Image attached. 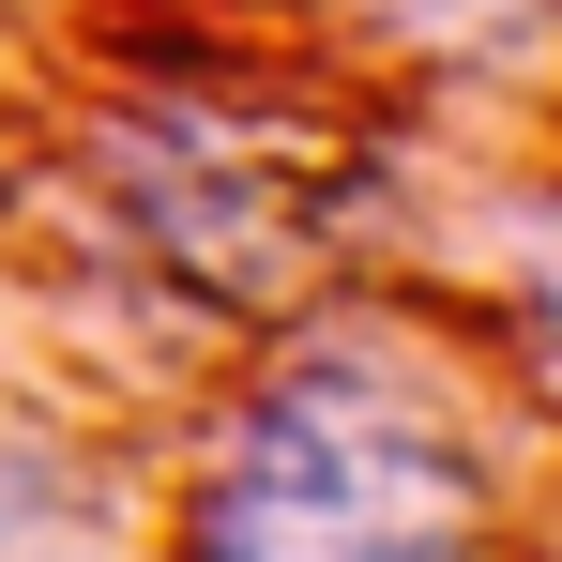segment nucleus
Instances as JSON below:
<instances>
[{"instance_id": "f257e3e1", "label": "nucleus", "mask_w": 562, "mask_h": 562, "mask_svg": "<svg viewBox=\"0 0 562 562\" xmlns=\"http://www.w3.org/2000/svg\"><path fill=\"white\" fill-rule=\"evenodd\" d=\"M471 517L457 426L380 350L274 366L198 471V562H471Z\"/></svg>"}, {"instance_id": "f03ea898", "label": "nucleus", "mask_w": 562, "mask_h": 562, "mask_svg": "<svg viewBox=\"0 0 562 562\" xmlns=\"http://www.w3.org/2000/svg\"><path fill=\"white\" fill-rule=\"evenodd\" d=\"M517 319H532V366L562 395V213H532V244H517Z\"/></svg>"}, {"instance_id": "7ed1b4c3", "label": "nucleus", "mask_w": 562, "mask_h": 562, "mask_svg": "<svg viewBox=\"0 0 562 562\" xmlns=\"http://www.w3.org/2000/svg\"><path fill=\"white\" fill-rule=\"evenodd\" d=\"M366 15H395V31H426V46H471V31H502L517 0H366Z\"/></svg>"}]
</instances>
